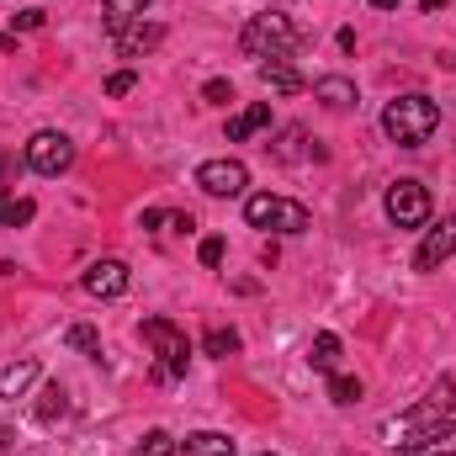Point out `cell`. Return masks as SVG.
<instances>
[{"label": "cell", "instance_id": "obj_8", "mask_svg": "<svg viewBox=\"0 0 456 456\" xmlns=\"http://www.w3.org/2000/svg\"><path fill=\"white\" fill-rule=\"evenodd\" d=\"M197 186L208 197H244L249 170H244V159H208V165H197Z\"/></svg>", "mask_w": 456, "mask_h": 456}, {"label": "cell", "instance_id": "obj_18", "mask_svg": "<svg viewBox=\"0 0 456 456\" xmlns=\"http://www.w3.org/2000/svg\"><path fill=\"white\" fill-rule=\"evenodd\" d=\"M32 414H37V425H59V419L69 414V393H64L59 382H48V387L37 393V409H32Z\"/></svg>", "mask_w": 456, "mask_h": 456}, {"label": "cell", "instance_id": "obj_4", "mask_svg": "<svg viewBox=\"0 0 456 456\" xmlns=\"http://www.w3.org/2000/svg\"><path fill=\"white\" fill-rule=\"evenodd\" d=\"M244 224L249 228H271V233H303L308 228V208L292 202V197H244Z\"/></svg>", "mask_w": 456, "mask_h": 456}, {"label": "cell", "instance_id": "obj_11", "mask_svg": "<svg viewBox=\"0 0 456 456\" xmlns=\"http://www.w3.org/2000/svg\"><path fill=\"white\" fill-rule=\"evenodd\" d=\"M127 281H133V276H127V265H122V260H91V265H86V276H80V287H86L91 297H122V292H127Z\"/></svg>", "mask_w": 456, "mask_h": 456}, {"label": "cell", "instance_id": "obj_2", "mask_svg": "<svg viewBox=\"0 0 456 456\" xmlns=\"http://www.w3.org/2000/svg\"><path fill=\"white\" fill-rule=\"evenodd\" d=\"M436 127H441V107H436L430 96H419V91H409V96L387 102V112H382V133H387L393 143H403V149L430 143V138H436Z\"/></svg>", "mask_w": 456, "mask_h": 456}, {"label": "cell", "instance_id": "obj_5", "mask_svg": "<svg viewBox=\"0 0 456 456\" xmlns=\"http://www.w3.org/2000/svg\"><path fill=\"white\" fill-rule=\"evenodd\" d=\"M403 425L414 430V436H430V430H456V382H436L409 414H403Z\"/></svg>", "mask_w": 456, "mask_h": 456}, {"label": "cell", "instance_id": "obj_3", "mask_svg": "<svg viewBox=\"0 0 456 456\" xmlns=\"http://www.w3.org/2000/svg\"><path fill=\"white\" fill-rule=\"evenodd\" d=\"M138 335H143V345L154 350V382H181L186 377V361H191V345H186V335L170 324V319H143L138 324Z\"/></svg>", "mask_w": 456, "mask_h": 456}, {"label": "cell", "instance_id": "obj_26", "mask_svg": "<svg viewBox=\"0 0 456 456\" xmlns=\"http://www.w3.org/2000/svg\"><path fill=\"white\" fill-rule=\"evenodd\" d=\"M133 86H138V75H133V69H117L112 80H107V96H127Z\"/></svg>", "mask_w": 456, "mask_h": 456}, {"label": "cell", "instance_id": "obj_21", "mask_svg": "<svg viewBox=\"0 0 456 456\" xmlns=\"http://www.w3.org/2000/svg\"><path fill=\"white\" fill-rule=\"evenodd\" d=\"M133 456H181V441H175L170 430H149V436L133 446Z\"/></svg>", "mask_w": 456, "mask_h": 456}, {"label": "cell", "instance_id": "obj_7", "mask_svg": "<svg viewBox=\"0 0 456 456\" xmlns=\"http://www.w3.org/2000/svg\"><path fill=\"white\" fill-rule=\"evenodd\" d=\"M27 165H32L37 175H64V170L75 165V138L59 133V127L32 133V138H27Z\"/></svg>", "mask_w": 456, "mask_h": 456}, {"label": "cell", "instance_id": "obj_1", "mask_svg": "<svg viewBox=\"0 0 456 456\" xmlns=\"http://www.w3.org/2000/svg\"><path fill=\"white\" fill-rule=\"evenodd\" d=\"M303 43H308V32H303L292 16H281V11H260V16H249L244 32H239V48H244L249 59H292Z\"/></svg>", "mask_w": 456, "mask_h": 456}, {"label": "cell", "instance_id": "obj_6", "mask_svg": "<svg viewBox=\"0 0 456 456\" xmlns=\"http://www.w3.org/2000/svg\"><path fill=\"white\" fill-rule=\"evenodd\" d=\"M382 213H387V224H393V228L430 224V191H425V181H414V175L393 181V186H387V197H382Z\"/></svg>", "mask_w": 456, "mask_h": 456}, {"label": "cell", "instance_id": "obj_15", "mask_svg": "<svg viewBox=\"0 0 456 456\" xmlns=\"http://www.w3.org/2000/svg\"><path fill=\"white\" fill-rule=\"evenodd\" d=\"M398 456H456V430H430V436H414L403 441Z\"/></svg>", "mask_w": 456, "mask_h": 456}, {"label": "cell", "instance_id": "obj_25", "mask_svg": "<svg viewBox=\"0 0 456 456\" xmlns=\"http://www.w3.org/2000/svg\"><path fill=\"white\" fill-rule=\"evenodd\" d=\"M202 350H208V355H218V361H224V355H233V350H239V330H224V324H218V330H208Z\"/></svg>", "mask_w": 456, "mask_h": 456}, {"label": "cell", "instance_id": "obj_32", "mask_svg": "<svg viewBox=\"0 0 456 456\" xmlns=\"http://www.w3.org/2000/svg\"><path fill=\"white\" fill-rule=\"evenodd\" d=\"M260 456H276V452H260Z\"/></svg>", "mask_w": 456, "mask_h": 456}, {"label": "cell", "instance_id": "obj_14", "mask_svg": "<svg viewBox=\"0 0 456 456\" xmlns=\"http://www.w3.org/2000/svg\"><path fill=\"white\" fill-rule=\"evenodd\" d=\"M265 127H271V107L255 102V107H244V112L228 117V143H244V138H255V133H265Z\"/></svg>", "mask_w": 456, "mask_h": 456}, {"label": "cell", "instance_id": "obj_20", "mask_svg": "<svg viewBox=\"0 0 456 456\" xmlns=\"http://www.w3.org/2000/svg\"><path fill=\"white\" fill-rule=\"evenodd\" d=\"M32 218H37L32 197H11V191H0V228H27Z\"/></svg>", "mask_w": 456, "mask_h": 456}, {"label": "cell", "instance_id": "obj_13", "mask_svg": "<svg viewBox=\"0 0 456 456\" xmlns=\"http://www.w3.org/2000/svg\"><path fill=\"white\" fill-rule=\"evenodd\" d=\"M314 96H319L330 112H350V107H355V80H345V75H324V80H314Z\"/></svg>", "mask_w": 456, "mask_h": 456}, {"label": "cell", "instance_id": "obj_9", "mask_svg": "<svg viewBox=\"0 0 456 456\" xmlns=\"http://www.w3.org/2000/svg\"><path fill=\"white\" fill-rule=\"evenodd\" d=\"M107 37H112V48L122 59H138V53H149V48H159L165 43V27L159 21H122V27H107Z\"/></svg>", "mask_w": 456, "mask_h": 456}, {"label": "cell", "instance_id": "obj_24", "mask_svg": "<svg viewBox=\"0 0 456 456\" xmlns=\"http://www.w3.org/2000/svg\"><path fill=\"white\" fill-rule=\"evenodd\" d=\"M64 345H69V350H80V355H102V335H96L91 324H69Z\"/></svg>", "mask_w": 456, "mask_h": 456}, {"label": "cell", "instance_id": "obj_30", "mask_svg": "<svg viewBox=\"0 0 456 456\" xmlns=\"http://www.w3.org/2000/svg\"><path fill=\"white\" fill-rule=\"evenodd\" d=\"M366 5H377V11H398L403 0H366Z\"/></svg>", "mask_w": 456, "mask_h": 456}, {"label": "cell", "instance_id": "obj_31", "mask_svg": "<svg viewBox=\"0 0 456 456\" xmlns=\"http://www.w3.org/2000/svg\"><path fill=\"white\" fill-rule=\"evenodd\" d=\"M11 452V430H5V425H0V456Z\"/></svg>", "mask_w": 456, "mask_h": 456}, {"label": "cell", "instance_id": "obj_16", "mask_svg": "<svg viewBox=\"0 0 456 456\" xmlns=\"http://www.w3.org/2000/svg\"><path fill=\"white\" fill-rule=\"evenodd\" d=\"M340 350H345L340 335H330V330H324V335H314V345H308V366L330 377V371H340Z\"/></svg>", "mask_w": 456, "mask_h": 456}, {"label": "cell", "instance_id": "obj_12", "mask_svg": "<svg viewBox=\"0 0 456 456\" xmlns=\"http://www.w3.org/2000/svg\"><path fill=\"white\" fill-rule=\"evenodd\" d=\"M260 80H265L276 96H297V91H308V80L292 69V59H260Z\"/></svg>", "mask_w": 456, "mask_h": 456}, {"label": "cell", "instance_id": "obj_19", "mask_svg": "<svg viewBox=\"0 0 456 456\" xmlns=\"http://www.w3.org/2000/svg\"><path fill=\"white\" fill-rule=\"evenodd\" d=\"M32 382H37V361H16L0 371V398H21Z\"/></svg>", "mask_w": 456, "mask_h": 456}, {"label": "cell", "instance_id": "obj_27", "mask_svg": "<svg viewBox=\"0 0 456 456\" xmlns=\"http://www.w3.org/2000/svg\"><path fill=\"white\" fill-rule=\"evenodd\" d=\"M197 255H202V265H208V271H213V265H224V239H202V249H197Z\"/></svg>", "mask_w": 456, "mask_h": 456}, {"label": "cell", "instance_id": "obj_28", "mask_svg": "<svg viewBox=\"0 0 456 456\" xmlns=\"http://www.w3.org/2000/svg\"><path fill=\"white\" fill-rule=\"evenodd\" d=\"M202 96L224 107V102H233V86H228V80H208V86H202Z\"/></svg>", "mask_w": 456, "mask_h": 456}, {"label": "cell", "instance_id": "obj_29", "mask_svg": "<svg viewBox=\"0 0 456 456\" xmlns=\"http://www.w3.org/2000/svg\"><path fill=\"white\" fill-rule=\"evenodd\" d=\"M16 27H21V32H32V27H43V11H21V16H16Z\"/></svg>", "mask_w": 456, "mask_h": 456}, {"label": "cell", "instance_id": "obj_17", "mask_svg": "<svg viewBox=\"0 0 456 456\" xmlns=\"http://www.w3.org/2000/svg\"><path fill=\"white\" fill-rule=\"evenodd\" d=\"M181 456H233V441L224 430H197V436L181 441Z\"/></svg>", "mask_w": 456, "mask_h": 456}, {"label": "cell", "instance_id": "obj_22", "mask_svg": "<svg viewBox=\"0 0 456 456\" xmlns=\"http://www.w3.org/2000/svg\"><path fill=\"white\" fill-rule=\"evenodd\" d=\"M361 377H345V371H330V398L340 403V409H350V403H361Z\"/></svg>", "mask_w": 456, "mask_h": 456}, {"label": "cell", "instance_id": "obj_10", "mask_svg": "<svg viewBox=\"0 0 456 456\" xmlns=\"http://www.w3.org/2000/svg\"><path fill=\"white\" fill-rule=\"evenodd\" d=\"M452 255H456V213H446V218H441V228H430V233L419 239L414 265H419V271H441Z\"/></svg>", "mask_w": 456, "mask_h": 456}, {"label": "cell", "instance_id": "obj_23", "mask_svg": "<svg viewBox=\"0 0 456 456\" xmlns=\"http://www.w3.org/2000/svg\"><path fill=\"white\" fill-rule=\"evenodd\" d=\"M154 0H107V27H122V21H138Z\"/></svg>", "mask_w": 456, "mask_h": 456}]
</instances>
